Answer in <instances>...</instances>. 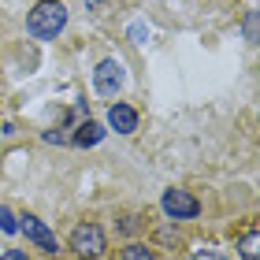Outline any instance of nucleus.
<instances>
[{"mask_svg":"<svg viewBox=\"0 0 260 260\" xmlns=\"http://www.w3.org/2000/svg\"><path fill=\"white\" fill-rule=\"evenodd\" d=\"M193 260H227V256H219V253H205V249H201V253H193Z\"/></svg>","mask_w":260,"mask_h":260,"instance_id":"14","label":"nucleus"},{"mask_svg":"<svg viewBox=\"0 0 260 260\" xmlns=\"http://www.w3.org/2000/svg\"><path fill=\"white\" fill-rule=\"evenodd\" d=\"M0 260H30V256H26V253H22V249H8V253H4V256H0Z\"/></svg>","mask_w":260,"mask_h":260,"instance_id":"13","label":"nucleus"},{"mask_svg":"<svg viewBox=\"0 0 260 260\" xmlns=\"http://www.w3.org/2000/svg\"><path fill=\"white\" fill-rule=\"evenodd\" d=\"M164 212H168L171 219H193L197 212H201V205H197V197H190L186 190H168L164 193Z\"/></svg>","mask_w":260,"mask_h":260,"instance_id":"4","label":"nucleus"},{"mask_svg":"<svg viewBox=\"0 0 260 260\" xmlns=\"http://www.w3.org/2000/svg\"><path fill=\"white\" fill-rule=\"evenodd\" d=\"M101 138H104V126L93 123V119H86V123L78 126V134H75V145H86V149H89V145H97Z\"/></svg>","mask_w":260,"mask_h":260,"instance_id":"7","label":"nucleus"},{"mask_svg":"<svg viewBox=\"0 0 260 260\" xmlns=\"http://www.w3.org/2000/svg\"><path fill=\"white\" fill-rule=\"evenodd\" d=\"M71 249H75L78 256H101L104 253V231L97 227V223H78L75 231H71Z\"/></svg>","mask_w":260,"mask_h":260,"instance_id":"3","label":"nucleus"},{"mask_svg":"<svg viewBox=\"0 0 260 260\" xmlns=\"http://www.w3.org/2000/svg\"><path fill=\"white\" fill-rule=\"evenodd\" d=\"M63 26H67V8L60 0H41V4L30 11V19H26V30L34 38H41V41H52Z\"/></svg>","mask_w":260,"mask_h":260,"instance_id":"1","label":"nucleus"},{"mask_svg":"<svg viewBox=\"0 0 260 260\" xmlns=\"http://www.w3.org/2000/svg\"><path fill=\"white\" fill-rule=\"evenodd\" d=\"M245 41L256 45V11H249V15H245Z\"/></svg>","mask_w":260,"mask_h":260,"instance_id":"12","label":"nucleus"},{"mask_svg":"<svg viewBox=\"0 0 260 260\" xmlns=\"http://www.w3.org/2000/svg\"><path fill=\"white\" fill-rule=\"evenodd\" d=\"M93 86H97L101 97L115 101V93H119V89L126 86V71H123V63L115 60V56L101 60V63H97V71H93Z\"/></svg>","mask_w":260,"mask_h":260,"instance_id":"2","label":"nucleus"},{"mask_svg":"<svg viewBox=\"0 0 260 260\" xmlns=\"http://www.w3.org/2000/svg\"><path fill=\"white\" fill-rule=\"evenodd\" d=\"M0 231H4V234H15V231H19V223H15V216H11V208H0Z\"/></svg>","mask_w":260,"mask_h":260,"instance_id":"11","label":"nucleus"},{"mask_svg":"<svg viewBox=\"0 0 260 260\" xmlns=\"http://www.w3.org/2000/svg\"><path fill=\"white\" fill-rule=\"evenodd\" d=\"M123 260H156V256H152V249H145V245H126Z\"/></svg>","mask_w":260,"mask_h":260,"instance_id":"9","label":"nucleus"},{"mask_svg":"<svg viewBox=\"0 0 260 260\" xmlns=\"http://www.w3.org/2000/svg\"><path fill=\"white\" fill-rule=\"evenodd\" d=\"M108 126L115 134H134L138 130V112L130 108V104H112L108 108Z\"/></svg>","mask_w":260,"mask_h":260,"instance_id":"6","label":"nucleus"},{"mask_svg":"<svg viewBox=\"0 0 260 260\" xmlns=\"http://www.w3.org/2000/svg\"><path fill=\"white\" fill-rule=\"evenodd\" d=\"M130 41H134V45H145L149 41V26H145V22H130Z\"/></svg>","mask_w":260,"mask_h":260,"instance_id":"10","label":"nucleus"},{"mask_svg":"<svg viewBox=\"0 0 260 260\" xmlns=\"http://www.w3.org/2000/svg\"><path fill=\"white\" fill-rule=\"evenodd\" d=\"M238 249H242V260H260V234H256V231H249V234L242 238Z\"/></svg>","mask_w":260,"mask_h":260,"instance_id":"8","label":"nucleus"},{"mask_svg":"<svg viewBox=\"0 0 260 260\" xmlns=\"http://www.w3.org/2000/svg\"><path fill=\"white\" fill-rule=\"evenodd\" d=\"M19 231L26 234V238L38 245V249H45V253H56L60 245H56V234L45 227V223L38 219V216H22V223H19Z\"/></svg>","mask_w":260,"mask_h":260,"instance_id":"5","label":"nucleus"}]
</instances>
